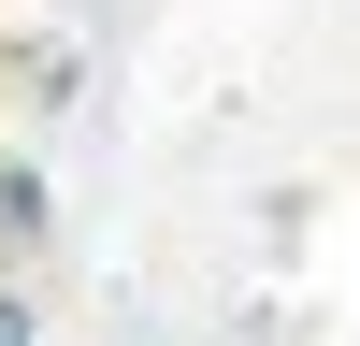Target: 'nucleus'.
<instances>
[{
    "label": "nucleus",
    "instance_id": "f257e3e1",
    "mask_svg": "<svg viewBox=\"0 0 360 346\" xmlns=\"http://www.w3.org/2000/svg\"><path fill=\"white\" fill-rule=\"evenodd\" d=\"M15 245H44V173L0 159V260H15Z\"/></svg>",
    "mask_w": 360,
    "mask_h": 346
}]
</instances>
